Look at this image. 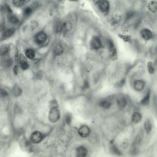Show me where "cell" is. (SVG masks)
Listing matches in <instances>:
<instances>
[{
    "label": "cell",
    "instance_id": "cell-13",
    "mask_svg": "<svg viewBox=\"0 0 157 157\" xmlns=\"http://www.w3.org/2000/svg\"><path fill=\"white\" fill-rule=\"evenodd\" d=\"M112 102L108 100H100L99 103V106L100 108L105 110L110 109L112 108Z\"/></svg>",
    "mask_w": 157,
    "mask_h": 157
},
{
    "label": "cell",
    "instance_id": "cell-14",
    "mask_svg": "<svg viewBox=\"0 0 157 157\" xmlns=\"http://www.w3.org/2000/svg\"><path fill=\"white\" fill-rule=\"evenodd\" d=\"M141 35L146 41L149 40L152 38V33L151 31L148 29H143L141 31Z\"/></svg>",
    "mask_w": 157,
    "mask_h": 157
},
{
    "label": "cell",
    "instance_id": "cell-37",
    "mask_svg": "<svg viewBox=\"0 0 157 157\" xmlns=\"http://www.w3.org/2000/svg\"><path fill=\"white\" fill-rule=\"evenodd\" d=\"M89 87H90V85H89V83L88 81H84V85H83V90H85L86 89H88Z\"/></svg>",
    "mask_w": 157,
    "mask_h": 157
},
{
    "label": "cell",
    "instance_id": "cell-29",
    "mask_svg": "<svg viewBox=\"0 0 157 157\" xmlns=\"http://www.w3.org/2000/svg\"><path fill=\"white\" fill-rule=\"evenodd\" d=\"M9 51V48L7 46H3L1 48V55L4 56L7 54Z\"/></svg>",
    "mask_w": 157,
    "mask_h": 157
},
{
    "label": "cell",
    "instance_id": "cell-26",
    "mask_svg": "<svg viewBox=\"0 0 157 157\" xmlns=\"http://www.w3.org/2000/svg\"><path fill=\"white\" fill-rule=\"evenodd\" d=\"M29 1L27 0H14L13 1V5L17 7H20L23 6L25 4L29 2Z\"/></svg>",
    "mask_w": 157,
    "mask_h": 157
},
{
    "label": "cell",
    "instance_id": "cell-40",
    "mask_svg": "<svg viewBox=\"0 0 157 157\" xmlns=\"http://www.w3.org/2000/svg\"><path fill=\"white\" fill-rule=\"evenodd\" d=\"M124 83H125V80L124 79H122V80L120 81V83L118 85H119V86H121L124 84Z\"/></svg>",
    "mask_w": 157,
    "mask_h": 157
},
{
    "label": "cell",
    "instance_id": "cell-34",
    "mask_svg": "<svg viewBox=\"0 0 157 157\" xmlns=\"http://www.w3.org/2000/svg\"><path fill=\"white\" fill-rule=\"evenodd\" d=\"M20 65L21 68L23 70H27V69H28L29 66L27 62L23 63H22V64H20Z\"/></svg>",
    "mask_w": 157,
    "mask_h": 157
},
{
    "label": "cell",
    "instance_id": "cell-19",
    "mask_svg": "<svg viewBox=\"0 0 157 157\" xmlns=\"http://www.w3.org/2000/svg\"><path fill=\"white\" fill-rule=\"evenodd\" d=\"M150 92H148L146 95L145 96L142 100H141L140 103L143 106H147L150 103V96H151Z\"/></svg>",
    "mask_w": 157,
    "mask_h": 157
},
{
    "label": "cell",
    "instance_id": "cell-32",
    "mask_svg": "<svg viewBox=\"0 0 157 157\" xmlns=\"http://www.w3.org/2000/svg\"><path fill=\"white\" fill-rule=\"evenodd\" d=\"M12 63H13V60H12V59L9 58L4 61V64L6 67H9L10 66L12 65Z\"/></svg>",
    "mask_w": 157,
    "mask_h": 157
},
{
    "label": "cell",
    "instance_id": "cell-25",
    "mask_svg": "<svg viewBox=\"0 0 157 157\" xmlns=\"http://www.w3.org/2000/svg\"><path fill=\"white\" fill-rule=\"evenodd\" d=\"M22 93V91L19 86H18V85L14 86L13 90V93L15 96H20L21 95Z\"/></svg>",
    "mask_w": 157,
    "mask_h": 157
},
{
    "label": "cell",
    "instance_id": "cell-9",
    "mask_svg": "<svg viewBox=\"0 0 157 157\" xmlns=\"http://www.w3.org/2000/svg\"><path fill=\"white\" fill-rule=\"evenodd\" d=\"M47 39V35L45 32H39L36 35L35 37V41L36 43L38 45H41L45 43Z\"/></svg>",
    "mask_w": 157,
    "mask_h": 157
},
{
    "label": "cell",
    "instance_id": "cell-16",
    "mask_svg": "<svg viewBox=\"0 0 157 157\" xmlns=\"http://www.w3.org/2000/svg\"><path fill=\"white\" fill-rule=\"evenodd\" d=\"M131 144L130 145V142L129 141V139L127 137L123 138L120 143V146L122 149L124 150H126L129 147H130Z\"/></svg>",
    "mask_w": 157,
    "mask_h": 157
},
{
    "label": "cell",
    "instance_id": "cell-33",
    "mask_svg": "<svg viewBox=\"0 0 157 157\" xmlns=\"http://www.w3.org/2000/svg\"><path fill=\"white\" fill-rule=\"evenodd\" d=\"M119 37L123 39L124 41H130V35H119Z\"/></svg>",
    "mask_w": 157,
    "mask_h": 157
},
{
    "label": "cell",
    "instance_id": "cell-27",
    "mask_svg": "<svg viewBox=\"0 0 157 157\" xmlns=\"http://www.w3.org/2000/svg\"><path fill=\"white\" fill-rule=\"evenodd\" d=\"M8 20L10 22L13 24H18L19 21V19L16 16L13 15H11L9 16Z\"/></svg>",
    "mask_w": 157,
    "mask_h": 157
},
{
    "label": "cell",
    "instance_id": "cell-31",
    "mask_svg": "<svg viewBox=\"0 0 157 157\" xmlns=\"http://www.w3.org/2000/svg\"><path fill=\"white\" fill-rule=\"evenodd\" d=\"M32 8L30 7H27L26 8H25L24 10V13L25 16H28L30 15L31 13H32Z\"/></svg>",
    "mask_w": 157,
    "mask_h": 157
},
{
    "label": "cell",
    "instance_id": "cell-28",
    "mask_svg": "<svg viewBox=\"0 0 157 157\" xmlns=\"http://www.w3.org/2000/svg\"><path fill=\"white\" fill-rule=\"evenodd\" d=\"M148 66V71L150 74H153L154 72V65L151 61H149L147 64Z\"/></svg>",
    "mask_w": 157,
    "mask_h": 157
},
{
    "label": "cell",
    "instance_id": "cell-22",
    "mask_svg": "<svg viewBox=\"0 0 157 157\" xmlns=\"http://www.w3.org/2000/svg\"><path fill=\"white\" fill-rule=\"evenodd\" d=\"M72 28V25L69 22L65 21L62 22V32H67Z\"/></svg>",
    "mask_w": 157,
    "mask_h": 157
},
{
    "label": "cell",
    "instance_id": "cell-1",
    "mask_svg": "<svg viewBox=\"0 0 157 157\" xmlns=\"http://www.w3.org/2000/svg\"><path fill=\"white\" fill-rule=\"evenodd\" d=\"M47 114V119L51 124L58 123L61 118V112L58 103L55 100H52Z\"/></svg>",
    "mask_w": 157,
    "mask_h": 157
},
{
    "label": "cell",
    "instance_id": "cell-36",
    "mask_svg": "<svg viewBox=\"0 0 157 157\" xmlns=\"http://www.w3.org/2000/svg\"><path fill=\"white\" fill-rule=\"evenodd\" d=\"M1 97H5L8 96L7 92L4 90L1 89Z\"/></svg>",
    "mask_w": 157,
    "mask_h": 157
},
{
    "label": "cell",
    "instance_id": "cell-18",
    "mask_svg": "<svg viewBox=\"0 0 157 157\" xmlns=\"http://www.w3.org/2000/svg\"><path fill=\"white\" fill-rule=\"evenodd\" d=\"M148 8L152 13H155L157 12V1H151L148 3Z\"/></svg>",
    "mask_w": 157,
    "mask_h": 157
},
{
    "label": "cell",
    "instance_id": "cell-35",
    "mask_svg": "<svg viewBox=\"0 0 157 157\" xmlns=\"http://www.w3.org/2000/svg\"><path fill=\"white\" fill-rule=\"evenodd\" d=\"M134 15V13L133 12H130L128 13L126 16V19L127 20L130 19L131 18H132Z\"/></svg>",
    "mask_w": 157,
    "mask_h": 157
},
{
    "label": "cell",
    "instance_id": "cell-39",
    "mask_svg": "<svg viewBox=\"0 0 157 157\" xmlns=\"http://www.w3.org/2000/svg\"><path fill=\"white\" fill-rule=\"evenodd\" d=\"M5 8H6V11H7L8 13H12V10L11 9V8H10L9 7L8 5H6Z\"/></svg>",
    "mask_w": 157,
    "mask_h": 157
},
{
    "label": "cell",
    "instance_id": "cell-24",
    "mask_svg": "<svg viewBox=\"0 0 157 157\" xmlns=\"http://www.w3.org/2000/svg\"><path fill=\"white\" fill-rule=\"evenodd\" d=\"M63 48L60 45L56 46L53 50V53L55 56L60 55L63 53Z\"/></svg>",
    "mask_w": 157,
    "mask_h": 157
},
{
    "label": "cell",
    "instance_id": "cell-7",
    "mask_svg": "<svg viewBox=\"0 0 157 157\" xmlns=\"http://www.w3.org/2000/svg\"><path fill=\"white\" fill-rule=\"evenodd\" d=\"M100 11L104 14L108 13L110 9L109 3L107 1H95Z\"/></svg>",
    "mask_w": 157,
    "mask_h": 157
},
{
    "label": "cell",
    "instance_id": "cell-30",
    "mask_svg": "<svg viewBox=\"0 0 157 157\" xmlns=\"http://www.w3.org/2000/svg\"><path fill=\"white\" fill-rule=\"evenodd\" d=\"M18 59L19 61L20 64L23 63L27 62V60L26 59V57H25L24 55L22 54H20L18 57Z\"/></svg>",
    "mask_w": 157,
    "mask_h": 157
},
{
    "label": "cell",
    "instance_id": "cell-20",
    "mask_svg": "<svg viewBox=\"0 0 157 157\" xmlns=\"http://www.w3.org/2000/svg\"><path fill=\"white\" fill-rule=\"evenodd\" d=\"M122 17L118 14H115L114 16L110 19V23L112 25H117L121 21Z\"/></svg>",
    "mask_w": 157,
    "mask_h": 157
},
{
    "label": "cell",
    "instance_id": "cell-4",
    "mask_svg": "<svg viewBox=\"0 0 157 157\" xmlns=\"http://www.w3.org/2000/svg\"><path fill=\"white\" fill-rule=\"evenodd\" d=\"M77 132L80 138L87 139L91 135V129L88 125L82 124L78 128Z\"/></svg>",
    "mask_w": 157,
    "mask_h": 157
},
{
    "label": "cell",
    "instance_id": "cell-12",
    "mask_svg": "<svg viewBox=\"0 0 157 157\" xmlns=\"http://www.w3.org/2000/svg\"><path fill=\"white\" fill-rule=\"evenodd\" d=\"M116 102H117L118 106L119 109H122V110L126 108L127 106V100L126 99L125 97H123V96L118 97V98H117Z\"/></svg>",
    "mask_w": 157,
    "mask_h": 157
},
{
    "label": "cell",
    "instance_id": "cell-10",
    "mask_svg": "<svg viewBox=\"0 0 157 157\" xmlns=\"http://www.w3.org/2000/svg\"><path fill=\"white\" fill-rule=\"evenodd\" d=\"M90 46L93 49L98 50L102 47V43L98 37H94L90 41Z\"/></svg>",
    "mask_w": 157,
    "mask_h": 157
},
{
    "label": "cell",
    "instance_id": "cell-6",
    "mask_svg": "<svg viewBox=\"0 0 157 157\" xmlns=\"http://www.w3.org/2000/svg\"><path fill=\"white\" fill-rule=\"evenodd\" d=\"M153 123L152 120L149 118H146L143 124V129L144 133L147 136L151 134L153 130Z\"/></svg>",
    "mask_w": 157,
    "mask_h": 157
},
{
    "label": "cell",
    "instance_id": "cell-38",
    "mask_svg": "<svg viewBox=\"0 0 157 157\" xmlns=\"http://www.w3.org/2000/svg\"><path fill=\"white\" fill-rule=\"evenodd\" d=\"M13 72L14 74L17 75L18 73V65H15L13 68Z\"/></svg>",
    "mask_w": 157,
    "mask_h": 157
},
{
    "label": "cell",
    "instance_id": "cell-21",
    "mask_svg": "<svg viewBox=\"0 0 157 157\" xmlns=\"http://www.w3.org/2000/svg\"><path fill=\"white\" fill-rule=\"evenodd\" d=\"M14 32H15V29H8L7 30L5 31L3 33V37L4 39L9 38L14 34Z\"/></svg>",
    "mask_w": 157,
    "mask_h": 157
},
{
    "label": "cell",
    "instance_id": "cell-8",
    "mask_svg": "<svg viewBox=\"0 0 157 157\" xmlns=\"http://www.w3.org/2000/svg\"><path fill=\"white\" fill-rule=\"evenodd\" d=\"M142 119L143 115L139 111L134 112L130 116V121L132 124L135 125L139 124L142 122Z\"/></svg>",
    "mask_w": 157,
    "mask_h": 157
},
{
    "label": "cell",
    "instance_id": "cell-17",
    "mask_svg": "<svg viewBox=\"0 0 157 157\" xmlns=\"http://www.w3.org/2000/svg\"><path fill=\"white\" fill-rule=\"evenodd\" d=\"M53 29L56 33L62 31V22L59 20H56L53 24Z\"/></svg>",
    "mask_w": 157,
    "mask_h": 157
},
{
    "label": "cell",
    "instance_id": "cell-3",
    "mask_svg": "<svg viewBox=\"0 0 157 157\" xmlns=\"http://www.w3.org/2000/svg\"><path fill=\"white\" fill-rule=\"evenodd\" d=\"M89 154V148L84 144L77 146L74 150V157H88Z\"/></svg>",
    "mask_w": 157,
    "mask_h": 157
},
{
    "label": "cell",
    "instance_id": "cell-2",
    "mask_svg": "<svg viewBox=\"0 0 157 157\" xmlns=\"http://www.w3.org/2000/svg\"><path fill=\"white\" fill-rule=\"evenodd\" d=\"M47 136V134L40 130H35L32 131L29 136V142L31 144L37 145L44 141Z\"/></svg>",
    "mask_w": 157,
    "mask_h": 157
},
{
    "label": "cell",
    "instance_id": "cell-11",
    "mask_svg": "<svg viewBox=\"0 0 157 157\" xmlns=\"http://www.w3.org/2000/svg\"><path fill=\"white\" fill-rule=\"evenodd\" d=\"M108 44L109 47H110V58L112 60H115L117 59V52L116 47H115L113 41L110 40H108Z\"/></svg>",
    "mask_w": 157,
    "mask_h": 157
},
{
    "label": "cell",
    "instance_id": "cell-5",
    "mask_svg": "<svg viewBox=\"0 0 157 157\" xmlns=\"http://www.w3.org/2000/svg\"><path fill=\"white\" fill-rule=\"evenodd\" d=\"M109 150L110 153L116 157H123L124 154L120 148L117 145L114 141H111L109 143Z\"/></svg>",
    "mask_w": 157,
    "mask_h": 157
},
{
    "label": "cell",
    "instance_id": "cell-15",
    "mask_svg": "<svg viewBox=\"0 0 157 157\" xmlns=\"http://www.w3.org/2000/svg\"><path fill=\"white\" fill-rule=\"evenodd\" d=\"M145 84L143 81L141 80H136L134 84V87L136 90L138 92H141L144 90Z\"/></svg>",
    "mask_w": 157,
    "mask_h": 157
},
{
    "label": "cell",
    "instance_id": "cell-23",
    "mask_svg": "<svg viewBox=\"0 0 157 157\" xmlns=\"http://www.w3.org/2000/svg\"><path fill=\"white\" fill-rule=\"evenodd\" d=\"M25 54L27 58L31 59H34L35 56V53L34 51L31 49H27L25 50Z\"/></svg>",
    "mask_w": 157,
    "mask_h": 157
}]
</instances>
